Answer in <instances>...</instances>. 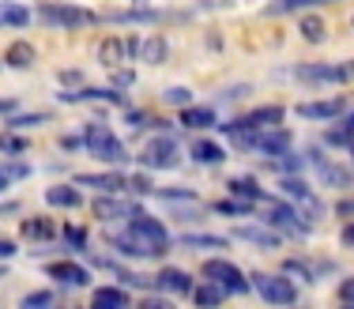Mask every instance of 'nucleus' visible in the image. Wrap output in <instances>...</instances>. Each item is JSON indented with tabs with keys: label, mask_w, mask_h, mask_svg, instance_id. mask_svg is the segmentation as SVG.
Masks as SVG:
<instances>
[{
	"label": "nucleus",
	"mask_w": 354,
	"mask_h": 309,
	"mask_svg": "<svg viewBox=\"0 0 354 309\" xmlns=\"http://www.w3.org/2000/svg\"><path fill=\"white\" fill-rule=\"evenodd\" d=\"M109 245L124 256H166L170 249V238H166L162 223L158 219H147V215H132L129 230L121 234H109Z\"/></svg>",
	"instance_id": "nucleus-1"
},
{
	"label": "nucleus",
	"mask_w": 354,
	"mask_h": 309,
	"mask_svg": "<svg viewBox=\"0 0 354 309\" xmlns=\"http://www.w3.org/2000/svg\"><path fill=\"white\" fill-rule=\"evenodd\" d=\"M83 147L95 158H106V162H124V144L106 129V124H87V129H83Z\"/></svg>",
	"instance_id": "nucleus-2"
},
{
	"label": "nucleus",
	"mask_w": 354,
	"mask_h": 309,
	"mask_svg": "<svg viewBox=\"0 0 354 309\" xmlns=\"http://www.w3.org/2000/svg\"><path fill=\"white\" fill-rule=\"evenodd\" d=\"M177 144L170 136H155V140H147L143 144V151H140V162L147 166V170H166V166H177Z\"/></svg>",
	"instance_id": "nucleus-3"
},
{
	"label": "nucleus",
	"mask_w": 354,
	"mask_h": 309,
	"mask_svg": "<svg viewBox=\"0 0 354 309\" xmlns=\"http://www.w3.org/2000/svg\"><path fill=\"white\" fill-rule=\"evenodd\" d=\"M252 287H257V294L264 298V302H272V306H290L294 298H298L294 283L279 279V275H252Z\"/></svg>",
	"instance_id": "nucleus-4"
},
{
	"label": "nucleus",
	"mask_w": 354,
	"mask_h": 309,
	"mask_svg": "<svg viewBox=\"0 0 354 309\" xmlns=\"http://www.w3.org/2000/svg\"><path fill=\"white\" fill-rule=\"evenodd\" d=\"M283 193L294 200V204H298V215L301 219H320V215H324V204H320V200L309 193V185L306 181H298V178H283Z\"/></svg>",
	"instance_id": "nucleus-5"
},
{
	"label": "nucleus",
	"mask_w": 354,
	"mask_h": 309,
	"mask_svg": "<svg viewBox=\"0 0 354 309\" xmlns=\"http://www.w3.org/2000/svg\"><path fill=\"white\" fill-rule=\"evenodd\" d=\"M41 19L49 27H87L95 23V15L87 8H68V4H41Z\"/></svg>",
	"instance_id": "nucleus-6"
},
{
	"label": "nucleus",
	"mask_w": 354,
	"mask_h": 309,
	"mask_svg": "<svg viewBox=\"0 0 354 309\" xmlns=\"http://www.w3.org/2000/svg\"><path fill=\"white\" fill-rule=\"evenodd\" d=\"M204 279H212V283H218V287H226V290H238V294L249 290V279L234 268L230 261H207L204 264Z\"/></svg>",
	"instance_id": "nucleus-7"
},
{
	"label": "nucleus",
	"mask_w": 354,
	"mask_h": 309,
	"mask_svg": "<svg viewBox=\"0 0 354 309\" xmlns=\"http://www.w3.org/2000/svg\"><path fill=\"white\" fill-rule=\"evenodd\" d=\"M286 147H290V132L279 129V124H272V129H260V132H257V151H264L268 158H272V155H283Z\"/></svg>",
	"instance_id": "nucleus-8"
},
{
	"label": "nucleus",
	"mask_w": 354,
	"mask_h": 309,
	"mask_svg": "<svg viewBox=\"0 0 354 309\" xmlns=\"http://www.w3.org/2000/svg\"><path fill=\"white\" fill-rule=\"evenodd\" d=\"M91 215H95V219L113 223V219H132V215H136V207H132V204H124V200L102 196V200H95V204H91Z\"/></svg>",
	"instance_id": "nucleus-9"
},
{
	"label": "nucleus",
	"mask_w": 354,
	"mask_h": 309,
	"mask_svg": "<svg viewBox=\"0 0 354 309\" xmlns=\"http://www.w3.org/2000/svg\"><path fill=\"white\" fill-rule=\"evenodd\" d=\"M155 287L166 290V294H177V298L192 294V279H189L181 268H162V272L155 275Z\"/></svg>",
	"instance_id": "nucleus-10"
},
{
	"label": "nucleus",
	"mask_w": 354,
	"mask_h": 309,
	"mask_svg": "<svg viewBox=\"0 0 354 309\" xmlns=\"http://www.w3.org/2000/svg\"><path fill=\"white\" fill-rule=\"evenodd\" d=\"M75 185L102 189V193H121V189H129V178H121V174H80Z\"/></svg>",
	"instance_id": "nucleus-11"
},
{
	"label": "nucleus",
	"mask_w": 354,
	"mask_h": 309,
	"mask_svg": "<svg viewBox=\"0 0 354 309\" xmlns=\"http://www.w3.org/2000/svg\"><path fill=\"white\" fill-rule=\"evenodd\" d=\"M260 204H264V215H268V223H279V227L294 230V234L301 230V227H298V219H301L298 212H290V207H283L279 200H272V196H260Z\"/></svg>",
	"instance_id": "nucleus-12"
},
{
	"label": "nucleus",
	"mask_w": 354,
	"mask_h": 309,
	"mask_svg": "<svg viewBox=\"0 0 354 309\" xmlns=\"http://www.w3.org/2000/svg\"><path fill=\"white\" fill-rule=\"evenodd\" d=\"M132 49H136V57L143 64H162L166 61V38H140Z\"/></svg>",
	"instance_id": "nucleus-13"
},
{
	"label": "nucleus",
	"mask_w": 354,
	"mask_h": 309,
	"mask_svg": "<svg viewBox=\"0 0 354 309\" xmlns=\"http://www.w3.org/2000/svg\"><path fill=\"white\" fill-rule=\"evenodd\" d=\"M49 275L53 279H61V283H68V287H87V268H80V264H68V261H61V264H53L49 268Z\"/></svg>",
	"instance_id": "nucleus-14"
},
{
	"label": "nucleus",
	"mask_w": 354,
	"mask_h": 309,
	"mask_svg": "<svg viewBox=\"0 0 354 309\" xmlns=\"http://www.w3.org/2000/svg\"><path fill=\"white\" fill-rule=\"evenodd\" d=\"M317 178L324 181V185H335V189L351 185V170H343V166H335V162H324V158H317Z\"/></svg>",
	"instance_id": "nucleus-15"
},
{
	"label": "nucleus",
	"mask_w": 354,
	"mask_h": 309,
	"mask_svg": "<svg viewBox=\"0 0 354 309\" xmlns=\"http://www.w3.org/2000/svg\"><path fill=\"white\" fill-rule=\"evenodd\" d=\"M91 302H95V309H124L129 306V294L121 287H98Z\"/></svg>",
	"instance_id": "nucleus-16"
},
{
	"label": "nucleus",
	"mask_w": 354,
	"mask_h": 309,
	"mask_svg": "<svg viewBox=\"0 0 354 309\" xmlns=\"http://www.w3.org/2000/svg\"><path fill=\"white\" fill-rule=\"evenodd\" d=\"M98 61H102L109 72L121 68V61H124V41H121V38H106L102 46H98Z\"/></svg>",
	"instance_id": "nucleus-17"
},
{
	"label": "nucleus",
	"mask_w": 354,
	"mask_h": 309,
	"mask_svg": "<svg viewBox=\"0 0 354 309\" xmlns=\"http://www.w3.org/2000/svg\"><path fill=\"white\" fill-rule=\"evenodd\" d=\"M23 238H30V241H46V238H53L57 227H53V219H23V227H19Z\"/></svg>",
	"instance_id": "nucleus-18"
},
{
	"label": "nucleus",
	"mask_w": 354,
	"mask_h": 309,
	"mask_svg": "<svg viewBox=\"0 0 354 309\" xmlns=\"http://www.w3.org/2000/svg\"><path fill=\"white\" fill-rule=\"evenodd\" d=\"M283 121V110L279 106H264V110H252L241 124H249V129H272V124Z\"/></svg>",
	"instance_id": "nucleus-19"
},
{
	"label": "nucleus",
	"mask_w": 354,
	"mask_h": 309,
	"mask_svg": "<svg viewBox=\"0 0 354 309\" xmlns=\"http://www.w3.org/2000/svg\"><path fill=\"white\" fill-rule=\"evenodd\" d=\"M339 113H343V98H328V102L298 106V117H339Z\"/></svg>",
	"instance_id": "nucleus-20"
},
{
	"label": "nucleus",
	"mask_w": 354,
	"mask_h": 309,
	"mask_svg": "<svg viewBox=\"0 0 354 309\" xmlns=\"http://www.w3.org/2000/svg\"><path fill=\"white\" fill-rule=\"evenodd\" d=\"M192 158L204 162V166H218L223 162V147L212 144V140H196V144H192Z\"/></svg>",
	"instance_id": "nucleus-21"
},
{
	"label": "nucleus",
	"mask_w": 354,
	"mask_h": 309,
	"mask_svg": "<svg viewBox=\"0 0 354 309\" xmlns=\"http://www.w3.org/2000/svg\"><path fill=\"white\" fill-rule=\"evenodd\" d=\"M30 12L23 4H0V27H27Z\"/></svg>",
	"instance_id": "nucleus-22"
},
{
	"label": "nucleus",
	"mask_w": 354,
	"mask_h": 309,
	"mask_svg": "<svg viewBox=\"0 0 354 309\" xmlns=\"http://www.w3.org/2000/svg\"><path fill=\"white\" fill-rule=\"evenodd\" d=\"M226 294H230V290H226V287H218V283H212V279H207L200 290H192V298H196V306H204V309H207V306H218Z\"/></svg>",
	"instance_id": "nucleus-23"
},
{
	"label": "nucleus",
	"mask_w": 354,
	"mask_h": 309,
	"mask_svg": "<svg viewBox=\"0 0 354 309\" xmlns=\"http://www.w3.org/2000/svg\"><path fill=\"white\" fill-rule=\"evenodd\" d=\"M238 238L241 241H257V245H279V234H275V230H268V227H241L238 230Z\"/></svg>",
	"instance_id": "nucleus-24"
},
{
	"label": "nucleus",
	"mask_w": 354,
	"mask_h": 309,
	"mask_svg": "<svg viewBox=\"0 0 354 309\" xmlns=\"http://www.w3.org/2000/svg\"><path fill=\"white\" fill-rule=\"evenodd\" d=\"M298 30H301V38H306V41H324V35H328V27H324L320 15H306V19L298 23Z\"/></svg>",
	"instance_id": "nucleus-25"
},
{
	"label": "nucleus",
	"mask_w": 354,
	"mask_h": 309,
	"mask_svg": "<svg viewBox=\"0 0 354 309\" xmlns=\"http://www.w3.org/2000/svg\"><path fill=\"white\" fill-rule=\"evenodd\" d=\"M46 200H49L53 207H80V193H75V189H64V185L49 189Z\"/></svg>",
	"instance_id": "nucleus-26"
},
{
	"label": "nucleus",
	"mask_w": 354,
	"mask_h": 309,
	"mask_svg": "<svg viewBox=\"0 0 354 309\" xmlns=\"http://www.w3.org/2000/svg\"><path fill=\"white\" fill-rule=\"evenodd\" d=\"M230 193H234V200H260V189H257V181L252 178H234L230 181Z\"/></svg>",
	"instance_id": "nucleus-27"
},
{
	"label": "nucleus",
	"mask_w": 354,
	"mask_h": 309,
	"mask_svg": "<svg viewBox=\"0 0 354 309\" xmlns=\"http://www.w3.org/2000/svg\"><path fill=\"white\" fill-rule=\"evenodd\" d=\"M181 124H185V129H212L215 113L212 110H185L181 113Z\"/></svg>",
	"instance_id": "nucleus-28"
},
{
	"label": "nucleus",
	"mask_w": 354,
	"mask_h": 309,
	"mask_svg": "<svg viewBox=\"0 0 354 309\" xmlns=\"http://www.w3.org/2000/svg\"><path fill=\"white\" fill-rule=\"evenodd\" d=\"M30 61H35V49H30L27 41H15V46L8 49V64H12V68H27Z\"/></svg>",
	"instance_id": "nucleus-29"
},
{
	"label": "nucleus",
	"mask_w": 354,
	"mask_h": 309,
	"mask_svg": "<svg viewBox=\"0 0 354 309\" xmlns=\"http://www.w3.org/2000/svg\"><path fill=\"white\" fill-rule=\"evenodd\" d=\"M301 79H313V83H324V79H339V68H328V64H309V68H298Z\"/></svg>",
	"instance_id": "nucleus-30"
},
{
	"label": "nucleus",
	"mask_w": 354,
	"mask_h": 309,
	"mask_svg": "<svg viewBox=\"0 0 354 309\" xmlns=\"http://www.w3.org/2000/svg\"><path fill=\"white\" fill-rule=\"evenodd\" d=\"M177 245H185V249H223L226 241L223 238H181Z\"/></svg>",
	"instance_id": "nucleus-31"
},
{
	"label": "nucleus",
	"mask_w": 354,
	"mask_h": 309,
	"mask_svg": "<svg viewBox=\"0 0 354 309\" xmlns=\"http://www.w3.org/2000/svg\"><path fill=\"white\" fill-rule=\"evenodd\" d=\"M0 151H8V155H19V151H27V140H19V136H0Z\"/></svg>",
	"instance_id": "nucleus-32"
},
{
	"label": "nucleus",
	"mask_w": 354,
	"mask_h": 309,
	"mask_svg": "<svg viewBox=\"0 0 354 309\" xmlns=\"http://www.w3.org/2000/svg\"><path fill=\"white\" fill-rule=\"evenodd\" d=\"M189 91H185V87H170V91H166V102H174V106H189Z\"/></svg>",
	"instance_id": "nucleus-33"
},
{
	"label": "nucleus",
	"mask_w": 354,
	"mask_h": 309,
	"mask_svg": "<svg viewBox=\"0 0 354 309\" xmlns=\"http://www.w3.org/2000/svg\"><path fill=\"white\" fill-rule=\"evenodd\" d=\"M129 189H132V193H151L155 185H151L147 174H136V178H129Z\"/></svg>",
	"instance_id": "nucleus-34"
},
{
	"label": "nucleus",
	"mask_w": 354,
	"mask_h": 309,
	"mask_svg": "<svg viewBox=\"0 0 354 309\" xmlns=\"http://www.w3.org/2000/svg\"><path fill=\"white\" fill-rule=\"evenodd\" d=\"M23 306H53V294H49V290H38V294H27L23 298Z\"/></svg>",
	"instance_id": "nucleus-35"
},
{
	"label": "nucleus",
	"mask_w": 354,
	"mask_h": 309,
	"mask_svg": "<svg viewBox=\"0 0 354 309\" xmlns=\"http://www.w3.org/2000/svg\"><path fill=\"white\" fill-rule=\"evenodd\" d=\"M64 234H68V241H72V245H80V249L87 245V234H83L80 227H68V230H64Z\"/></svg>",
	"instance_id": "nucleus-36"
},
{
	"label": "nucleus",
	"mask_w": 354,
	"mask_h": 309,
	"mask_svg": "<svg viewBox=\"0 0 354 309\" xmlns=\"http://www.w3.org/2000/svg\"><path fill=\"white\" fill-rule=\"evenodd\" d=\"M46 121V113H30V117H19V121H12V129H27V124H38Z\"/></svg>",
	"instance_id": "nucleus-37"
},
{
	"label": "nucleus",
	"mask_w": 354,
	"mask_h": 309,
	"mask_svg": "<svg viewBox=\"0 0 354 309\" xmlns=\"http://www.w3.org/2000/svg\"><path fill=\"white\" fill-rule=\"evenodd\" d=\"M339 298H343V302H351V306H354V279H343V287H339Z\"/></svg>",
	"instance_id": "nucleus-38"
},
{
	"label": "nucleus",
	"mask_w": 354,
	"mask_h": 309,
	"mask_svg": "<svg viewBox=\"0 0 354 309\" xmlns=\"http://www.w3.org/2000/svg\"><path fill=\"white\" fill-rule=\"evenodd\" d=\"M339 79H343V83H354V61H351V64H343V68H339Z\"/></svg>",
	"instance_id": "nucleus-39"
},
{
	"label": "nucleus",
	"mask_w": 354,
	"mask_h": 309,
	"mask_svg": "<svg viewBox=\"0 0 354 309\" xmlns=\"http://www.w3.org/2000/svg\"><path fill=\"white\" fill-rule=\"evenodd\" d=\"M113 83H121V87H129V83H132V72H117V68H113Z\"/></svg>",
	"instance_id": "nucleus-40"
},
{
	"label": "nucleus",
	"mask_w": 354,
	"mask_h": 309,
	"mask_svg": "<svg viewBox=\"0 0 354 309\" xmlns=\"http://www.w3.org/2000/svg\"><path fill=\"white\" fill-rule=\"evenodd\" d=\"M8 256H15V245L12 241H0V261H8Z\"/></svg>",
	"instance_id": "nucleus-41"
},
{
	"label": "nucleus",
	"mask_w": 354,
	"mask_h": 309,
	"mask_svg": "<svg viewBox=\"0 0 354 309\" xmlns=\"http://www.w3.org/2000/svg\"><path fill=\"white\" fill-rule=\"evenodd\" d=\"M83 76H80V72H61V83H68V87H75V83H80Z\"/></svg>",
	"instance_id": "nucleus-42"
},
{
	"label": "nucleus",
	"mask_w": 354,
	"mask_h": 309,
	"mask_svg": "<svg viewBox=\"0 0 354 309\" xmlns=\"http://www.w3.org/2000/svg\"><path fill=\"white\" fill-rule=\"evenodd\" d=\"M15 110V102H12V98H0V113H12Z\"/></svg>",
	"instance_id": "nucleus-43"
},
{
	"label": "nucleus",
	"mask_w": 354,
	"mask_h": 309,
	"mask_svg": "<svg viewBox=\"0 0 354 309\" xmlns=\"http://www.w3.org/2000/svg\"><path fill=\"white\" fill-rule=\"evenodd\" d=\"M343 241H347V245H354V227H347V230H343Z\"/></svg>",
	"instance_id": "nucleus-44"
},
{
	"label": "nucleus",
	"mask_w": 354,
	"mask_h": 309,
	"mask_svg": "<svg viewBox=\"0 0 354 309\" xmlns=\"http://www.w3.org/2000/svg\"><path fill=\"white\" fill-rule=\"evenodd\" d=\"M347 124H351V132H354V117H351V121H347Z\"/></svg>",
	"instance_id": "nucleus-45"
}]
</instances>
